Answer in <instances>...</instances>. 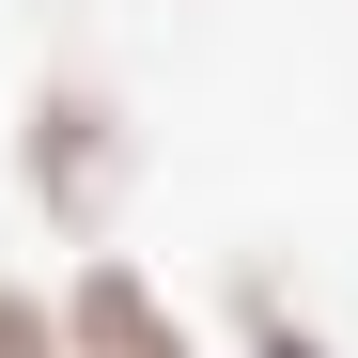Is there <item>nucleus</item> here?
Returning <instances> with one entry per match:
<instances>
[{
    "label": "nucleus",
    "mask_w": 358,
    "mask_h": 358,
    "mask_svg": "<svg viewBox=\"0 0 358 358\" xmlns=\"http://www.w3.org/2000/svg\"><path fill=\"white\" fill-rule=\"evenodd\" d=\"M141 187V141H125V109H109V78H31L16 109V203L63 234V250H94L109 218H125Z\"/></svg>",
    "instance_id": "f257e3e1"
},
{
    "label": "nucleus",
    "mask_w": 358,
    "mask_h": 358,
    "mask_svg": "<svg viewBox=\"0 0 358 358\" xmlns=\"http://www.w3.org/2000/svg\"><path fill=\"white\" fill-rule=\"evenodd\" d=\"M0 358H63V280H0Z\"/></svg>",
    "instance_id": "20e7f679"
},
{
    "label": "nucleus",
    "mask_w": 358,
    "mask_h": 358,
    "mask_svg": "<svg viewBox=\"0 0 358 358\" xmlns=\"http://www.w3.org/2000/svg\"><path fill=\"white\" fill-rule=\"evenodd\" d=\"M234 358H327V343H312V312L280 280H234Z\"/></svg>",
    "instance_id": "7ed1b4c3"
},
{
    "label": "nucleus",
    "mask_w": 358,
    "mask_h": 358,
    "mask_svg": "<svg viewBox=\"0 0 358 358\" xmlns=\"http://www.w3.org/2000/svg\"><path fill=\"white\" fill-rule=\"evenodd\" d=\"M63 358H203V327L156 296V265H125L94 234V250L63 265Z\"/></svg>",
    "instance_id": "f03ea898"
}]
</instances>
